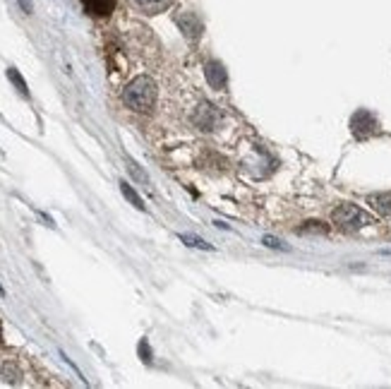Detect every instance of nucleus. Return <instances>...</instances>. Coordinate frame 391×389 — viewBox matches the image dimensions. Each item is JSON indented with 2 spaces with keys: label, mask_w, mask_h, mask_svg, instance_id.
Here are the masks:
<instances>
[{
  "label": "nucleus",
  "mask_w": 391,
  "mask_h": 389,
  "mask_svg": "<svg viewBox=\"0 0 391 389\" xmlns=\"http://www.w3.org/2000/svg\"><path fill=\"white\" fill-rule=\"evenodd\" d=\"M298 234H329V226L322 221H305V226H300Z\"/></svg>",
  "instance_id": "12"
},
{
  "label": "nucleus",
  "mask_w": 391,
  "mask_h": 389,
  "mask_svg": "<svg viewBox=\"0 0 391 389\" xmlns=\"http://www.w3.org/2000/svg\"><path fill=\"white\" fill-rule=\"evenodd\" d=\"M224 123V113H221V108L216 104H211V101H202L197 108H194L192 113V125L199 130V132H214L216 128Z\"/></svg>",
  "instance_id": "3"
},
{
  "label": "nucleus",
  "mask_w": 391,
  "mask_h": 389,
  "mask_svg": "<svg viewBox=\"0 0 391 389\" xmlns=\"http://www.w3.org/2000/svg\"><path fill=\"white\" fill-rule=\"evenodd\" d=\"M176 22H178V26H181V31L187 36L190 41H197L199 36H202V29H204V26H202V20H199L194 13L181 15V17H178Z\"/></svg>",
  "instance_id": "6"
},
{
  "label": "nucleus",
  "mask_w": 391,
  "mask_h": 389,
  "mask_svg": "<svg viewBox=\"0 0 391 389\" xmlns=\"http://www.w3.org/2000/svg\"><path fill=\"white\" fill-rule=\"evenodd\" d=\"M204 77L211 89H216V91H224L228 84V73H226L224 63H219V61L204 63Z\"/></svg>",
  "instance_id": "5"
},
{
  "label": "nucleus",
  "mask_w": 391,
  "mask_h": 389,
  "mask_svg": "<svg viewBox=\"0 0 391 389\" xmlns=\"http://www.w3.org/2000/svg\"><path fill=\"white\" fill-rule=\"evenodd\" d=\"M20 377H22V372H20V367L15 363H5L3 365V380L5 382H13V385H17Z\"/></svg>",
  "instance_id": "13"
},
{
  "label": "nucleus",
  "mask_w": 391,
  "mask_h": 389,
  "mask_svg": "<svg viewBox=\"0 0 391 389\" xmlns=\"http://www.w3.org/2000/svg\"><path fill=\"white\" fill-rule=\"evenodd\" d=\"M372 221L374 219L365 212V209H360L358 204H351V202L339 204V207L331 212V224H334L339 231H346V234L365 229V226H370Z\"/></svg>",
  "instance_id": "2"
},
{
  "label": "nucleus",
  "mask_w": 391,
  "mask_h": 389,
  "mask_svg": "<svg viewBox=\"0 0 391 389\" xmlns=\"http://www.w3.org/2000/svg\"><path fill=\"white\" fill-rule=\"evenodd\" d=\"M0 344H3V322H0Z\"/></svg>",
  "instance_id": "17"
},
{
  "label": "nucleus",
  "mask_w": 391,
  "mask_h": 389,
  "mask_svg": "<svg viewBox=\"0 0 391 389\" xmlns=\"http://www.w3.org/2000/svg\"><path fill=\"white\" fill-rule=\"evenodd\" d=\"M377 118L372 116L370 111H358L355 116L351 118V130L358 139H367L377 132Z\"/></svg>",
  "instance_id": "4"
},
{
  "label": "nucleus",
  "mask_w": 391,
  "mask_h": 389,
  "mask_svg": "<svg viewBox=\"0 0 391 389\" xmlns=\"http://www.w3.org/2000/svg\"><path fill=\"white\" fill-rule=\"evenodd\" d=\"M156 94H159L156 82L151 77H146V75H142V77H135L132 82L125 86L121 99H123V104L130 108V111L146 113V111H151V108H154Z\"/></svg>",
  "instance_id": "1"
},
{
  "label": "nucleus",
  "mask_w": 391,
  "mask_h": 389,
  "mask_svg": "<svg viewBox=\"0 0 391 389\" xmlns=\"http://www.w3.org/2000/svg\"><path fill=\"white\" fill-rule=\"evenodd\" d=\"M82 5L91 17H108L116 10L118 0H82Z\"/></svg>",
  "instance_id": "7"
},
{
  "label": "nucleus",
  "mask_w": 391,
  "mask_h": 389,
  "mask_svg": "<svg viewBox=\"0 0 391 389\" xmlns=\"http://www.w3.org/2000/svg\"><path fill=\"white\" fill-rule=\"evenodd\" d=\"M125 161H128V169H130V173H132L135 178H139V181H142V183H146V185H149V178H146V173L139 171V166L135 164V161L130 159V156H125Z\"/></svg>",
  "instance_id": "15"
},
{
  "label": "nucleus",
  "mask_w": 391,
  "mask_h": 389,
  "mask_svg": "<svg viewBox=\"0 0 391 389\" xmlns=\"http://www.w3.org/2000/svg\"><path fill=\"white\" fill-rule=\"evenodd\" d=\"M178 238H181V241L185 243V245H190V247H199V250H214V245H209V243H206V241H202V238H197V236L181 234V236H178Z\"/></svg>",
  "instance_id": "11"
},
{
  "label": "nucleus",
  "mask_w": 391,
  "mask_h": 389,
  "mask_svg": "<svg viewBox=\"0 0 391 389\" xmlns=\"http://www.w3.org/2000/svg\"><path fill=\"white\" fill-rule=\"evenodd\" d=\"M367 204L377 212L379 216H391V192H377L367 197Z\"/></svg>",
  "instance_id": "9"
},
{
  "label": "nucleus",
  "mask_w": 391,
  "mask_h": 389,
  "mask_svg": "<svg viewBox=\"0 0 391 389\" xmlns=\"http://www.w3.org/2000/svg\"><path fill=\"white\" fill-rule=\"evenodd\" d=\"M121 192H123V197L128 199V202L132 204L135 209H142V212H144V202H142V197H139V194L132 190V185H130V183L121 181Z\"/></svg>",
  "instance_id": "10"
},
{
  "label": "nucleus",
  "mask_w": 391,
  "mask_h": 389,
  "mask_svg": "<svg viewBox=\"0 0 391 389\" xmlns=\"http://www.w3.org/2000/svg\"><path fill=\"white\" fill-rule=\"evenodd\" d=\"M8 77H10V82H15V86H17V91L22 96H29V89H26V82L22 79V75L17 73L15 68H10L8 70Z\"/></svg>",
  "instance_id": "14"
},
{
  "label": "nucleus",
  "mask_w": 391,
  "mask_h": 389,
  "mask_svg": "<svg viewBox=\"0 0 391 389\" xmlns=\"http://www.w3.org/2000/svg\"><path fill=\"white\" fill-rule=\"evenodd\" d=\"M130 3L146 15H159V13H164V10L171 8L173 0H130Z\"/></svg>",
  "instance_id": "8"
},
{
  "label": "nucleus",
  "mask_w": 391,
  "mask_h": 389,
  "mask_svg": "<svg viewBox=\"0 0 391 389\" xmlns=\"http://www.w3.org/2000/svg\"><path fill=\"white\" fill-rule=\"evenodd\" d=\"M262 243H264V245H267V247H274V250H291L289 245H284V243H281V241H276L274 236H264V238H262Z\"/></svg>",
  "instance_id": "16"
}]
</instances>
